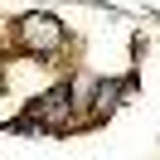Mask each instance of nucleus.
<instances>
[{
    "label": "nucleus",
    "mask_w": 160,
    "mask_h": 160,
    "mask_svg": "<svg viewBox=\"0 0 160 160\" xmlns=\"http://www.w3.org/2000/svg\"><path fill=\"white\" fill-rule=\"evenodd\" d=\"M24 39H29V49L53 53L63 44V24L53 20V15H29V20H24Z\"/></svg>",
    "instance_id": "f257e3e1"
}]
</instances>
